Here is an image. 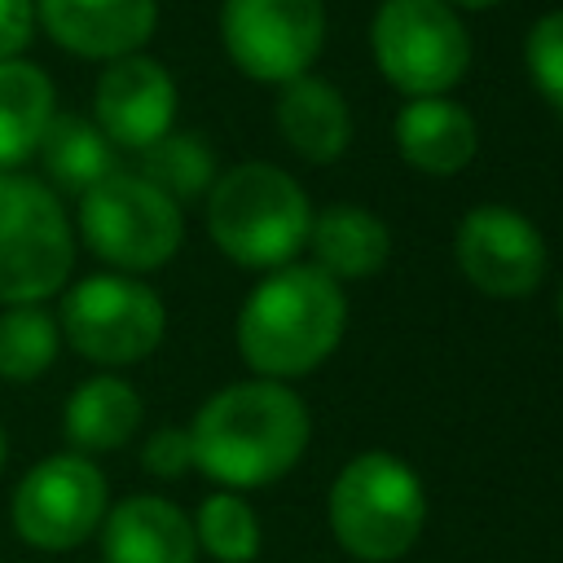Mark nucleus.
Returning a JSON list of instances; mask_svg holds the SVG:
<instances>
[{
    "label": "nucleus",
    "instance_id": "1",
    "mask_svg": "<svg viewBox=\"0 0 563 563\" xmlns=\"http://www.w3.org/2000/svg\"><path fill=\"white\" fill-rule=\"evenodd\" d=\"M194 466L229 488H255L286 475L308 444V409L277 378L216 391L194 427Z\"/></svg>",
    "mask_w": 563,
    "mask_h": 563
},
{
    "label": "nucleus",
    "instance_id": "2",
    "mask_svg": "<svg viewBox=\"0 0 563 563\" xmlns=\"http://www.w3.org/2000/svg\"><path fill=\"white\" fill-rule=\"evenodd\" d=\"M347 303L330 273L317 264L273 268L238 312V347L246 365L268 378L317 369L343 339Z\"/></svg>",
    "mask_w": 563,
    "mask_h": 563
},
{
    "label": "nucleus",
    "instance_id": "3",
    "mask_svg": "<svg viewBox=\"0 0 563 563\" xmlns=\"http://www.w3.org/2000/svg\"><path fill=\"white\" fill-rule=\"evenodd\" d=\"M308 194L273 163H238L211 185L207 233L246 268H282L308 246Z\"/></svg>",
    "mask_w": 563,
    "mask_h": 563
},
{
    "label": "nucleus",
    "instance_id": "4",
    "mask_svg": "<svg viewBox=\"0 0 563 563\" xmlns=\"http://www.w3.org/2000/svg\"><path fill=\"white\" fill-rule=\"evenodd\" d=\"M427 519V493L413 466L396 453L369 449L352 457L330 488V528L339 545L361 563L400 559Z\"/></svg>",
    "mask_w": 563,
    "mask_h": 563
},
{
    "label": "nucleus",
    "instance_id": "5",
    "mask_svg": "<svg viewBox=\"0 0 563 563\" xmlns=\"http://www.w3.org/2000/svg\"><path fill=\"white\" fill-rule=\"evenodd\" d=\"M369 48L405 97H444L471 66V35L449 0H383Z\"/></svg>",
    "mask_w": 563,
    "mask_h": 563
},
{
    "label": "nucleus",
    "instance_id": "6",
    "mask_svg": "<svg viewBox=\"0 0 563 563\" xmlns=\"http://www.w3.org/2000/svg\"><path fill=\"white\" fill-rule=\"evenodd\" d=\"M75 238L62 202L31 176L0 172V303H40L66 286Z\"/></svg>",
    "mask_w": 563,
    "mask_h": 563
},
{
    "label": "nucleus",
    "instance_id": "7",
    "mask_svg": "<svg viewBox=\"0 0 563 563\" xmlns=\"http://www.w3.org/2000/svg\"><path fill=\"white\" fill-rule=\"evenodd\" d=\"M79 233L106 264L150 273L176 255L185 220L180 207L136 172H110L79 194Z\"/></svg>",
    "mask_w": 563,
    "mask_h": 563
},
{
    "label": "nucleus",
    "instance_id": "8",
    "mask_svg": "<svg viewBox=\"0 0 563 563\" xmlns=\"http://www.w3.org/2000/svg\"><path fill=\"white\" fill-rule=\"evenodd\" d=\"M163 299L123 273H92L70 286L62 299V321L57 330L66 343L97 361V365H132L145 361L163 343Z\"/></svg>",
    "mask_w": 563,
    "mask_h": 563
},
{
    "label": "nucleus",
    "instance_id": "9",
    "mask_svg": "<svg viewBox=\"0 0 563 563\" xmlns=\"http://www.w3.org/2000/svg\"><path fill=\"white\" fill-rule=\"evenodd\" d=\"M220 40L242 75L299 79L325 44V0H224Z\"/></svg>",
    "mask_w": 563,
    "mask_h": 563
},
{
    "label": "nucleus",
    "instance_id": "10",
    "mask_svg": "<svg viewBox=\"0 0 563 563\" xmlns=\"http://www.w3.org/2000/svg\"><path fill=\"white\" fill-rule=\"evenodd\" d=\"M9 519L35 550H75L106 519V475L79 453L44 457L22 475Z\"/></svg>",
    "mask_w": 563,
    "mask_h": 563
},
{
    "label": "nucleus",
    "instance_id": "11",
    "mask_svg": "<svg viewBox=\"0 0 563 563\" xmlns=\"http://www.w3.org/2000/svg\"><path fill=\"white\" fill-rule=\"evenodd\" d=\"M453 255H457V268L466 273V282L497 299L537 290V282L545 273V242H541L537 224L528 216H519L515 207H497V202H484L462 216Z\"/></svg>",
    "mask_w": 563,
    "mask_h": 563
},
{
    "label": "nucleus",
    "instance_id": "12",
    "mask_svg": "<svg viewBox=\"0 0 563 563\" xmlns=\"http://www.w3.org/2000/svg\"><path fill=\"white\" fill-rule=\"evenodd\" d=\"M92 123L106 132L110 145L123 150H145L163 132H172L176 119V84L167 66H158L145 53L114 57L92 92Z\"/></svg>",
    "mask_w": 563,
    "mask_h": 563
},
{
    "label": "nucleus",
    "instance_id": "13",
    "mask_svg": "<svg viewBox=\"0 0 563 563\" xmlns=\"http://www.w3.org/2000/svg\"><path fill=\"white\" fill-rule=\"evenodd\" d=\"M35 22L66 53L114 62L154 35L158 0H35Z\"/></svg>",
    "mask_w": 563,
    "mask_h": 563
},
{
    "label": "nucleus",
    "instance_id": "14",
    "mask_svg": "<svg viewBox=\"0 0 563 563\" xmlns=\"http://www.w3.org/2000/svg\"><path fill=\"white\" fill-rule=\"evenodd\" d=\"M101 554L106 563H194L198 537L180 506L141 493L106 515Z\"/></svg>",
    "mask_w": 563,
    "mask_h": 563
},
{
    "label": "nucleus",
    "instance_id": "15",
    "mask_svg": "<svg viewBox=\"0 0 563 563\" xmlns=\"http://www.w3.org/2000/svg\"><path fill=\"white\" fill-rule=\"evenodd\" d=\"M396 145L409 167L427 176H453L475 158L479 132L466 106L449 97H413L396 114Z\"/></svg>",
    "mask_w": 563,
    "mask_h": 563
},
{
    "label": "nucleus",
    "instance_id": "16",
    "mask_svg": "<svg viewBox=\"0 0 563 563\" xmlns=\"http://www.w3.org/2000/svg\"><path fill=\"white\" fill-rule=\"evenodd\" d=\"M277 132L308 163H334L352 141V114L334 84L299 75L282 84L277 97Z\"/></svg>",
    "mask_w": 563,
    "mask_h": 563
},
{
    "label": "nucleus",
    "instance_id": "17",
    "mask_svg": "<svg viewBox=\"0 0 563 563\" xmlns=\"http://www.w3.org/2000/svg\"><path fill=\"white\" fill-rule=\"evenodd\" d=\"M308 246H312L321 273H330L334 282H352V277H374L387 264L391 233L374 211L339 202L312 220Z\"/></svg>",
    "mask_w": 563,
    "mask_h": 563
},
{
    "label": "nucleus",
    "instance_id": "18",
    "mask_svg": "<svg viewBox=\"0 0 563 563\" xmlns=\"http://www.w3.org/2000/svg\"><path fill=\"white\" fill-rule=\"evenodd\" d=\"M136 427H141V396L114 374L79 383L66 400V440L84 453L119 449L123 440H132Z\"/></svg>",
    "mask_w": 563,
    "mask_h": 563
},
{
    "label": "nucleus",
    "instance_id": "19",
    "mask_svg": "<svg viewBox=\"0 0 563 563\" xmlns=\"http://www.w3.org/2000/svg\"><path fill=\"white\" fill-rule=\"evenodd\" d=\"M53 114L57 110L48 75L22 57L0 62V172L35 154Z\"/></svg>",
    "mask_w": 563,
    "mask_h": 563
},
{
    "label": "nucleus",
    "instance_id": "20",
    "mask_svg": "<svg viewBox=\"0 0 563 563\" xmlns=\"http://www.w3.org/2000/svg\"><path fill=\"white\" fill-rule=\"evenodd\" d=\"M35 154H40L48 180L70 194H84L114 172V145L106 141V132L97 123H88L79 114H53Z\"/></svg>",
    "mask_w": 563,
    "mask_h": 563
},
{
    "label": "nucleus",
    "instance_id": "21",
    "mask_svg": "<svg viewBox=\"0 0 563 563\" xmlns=\"http://www.w3.org/2000/svg\"><path fill=\"white\" fill-rule=\"evenodd\" d=\"M62 330L40 303H9L0 312V378L31 383L57 356Z\"/></svg>",
    "mask_w": 563,
    "mask_h": 563
},
{
    "label": "nucleus",
    "instance_id": "22",
    "mask_svg": "<svg viewBox=\"0 0 563 563\" xmlns=\"http://www.w3.org/2000/svg\"><path fill=\"white\" fill-rule=\"evenodd\" d=\"M141 180L163 189L172 202L198 198L216 176V154L202 145V136L189 132H163L154 145L141 150Z\"/></svg>",
    "mask_w": 563,
    "mask_h": 563
},
{
    "label": "nucleus",
    "instance_id": "23",
    "mask_svg": "<svg viewBox=\"0 0 563 563\" xmlns=\"http://www.w3.org/2000/svg\"><path fill=\"white\" fill-rule=\"evenodd\" d=\"M194 537L220 563H251L260 554V519L238 493H211L198 506Z\"/></svg>",
    "mask_w": 563,
    "mask_h": 563
},
{
    "label": "nucleus",
    "instance_id": "24",
    "mask_svg": "<svg viewBox=\"0 0 563 563\" xmlns=\"http://www.w3.org/2000/svg\"><path fill=\"white\" fill-rule=\"evenodd\" d=\"M523 57H528V70L541 88V97L563 110V9L554 13H541L528 31V44H523Z\"/></svg>",
    "mask_w": 563,
    "mask_h": 563
},
{
    "label": "nucleus",
    "instance_id": "25",
    "mask_svg": "<svg viewBox=\"0 0 563 563\" xmlns=\"http://www.w3.org/2000/svg\"><path fill=\"white\" fill-rule=\"evenodd\" d=\"M141 466H145L150 475H158V479H176V475H185V471L194 466V440H189V431H180V427H163V431H154V435L145 440Z\"/></svg>",
    "mask_w": 563,
    "mask_h": 563
},
{
    "label": "nucleus",
    "instance_id": "26",
    "mask_svg": "<svg viewBox=\"0 0 563 563\" xmlns=\"http://www.w3.org/2000/svg\"><path fill=\"white\" fill-rule=\"evenodd\" d=\"M35 31V0H0V62L18 57Z\"/></svg>",
    "mask_w": 563,
    "mask_h": 563
},
{
    "label": "nucleus",
    "instance_id": "27",
    "mask_svg": "<svg viewBox=\"0 0 563 563\" xmlns=\"http://www.w3.org/2000/svg\"><path fill=\"white\" fill-rule=\"evenodd\" d=\"M449 4H462V9H488V4H497V0H449Z\"/></svg>",
    "mask_w": 563,
    "mask_h": 563
},
{
    "label": "nucleus",
    "instance_id": "28",
    "mask_svg": "<svg viewBox=\"0 0 563 563\" xmlns=\"http://www.w3.org/2000/svg\"><path fill=\"white\" fill-rule=\"evenodd\" d=\"M0 466H4V431H0Z\"/></svg>",
    "mask_w": 563,
    "mask_h": 563
},
{
    "label": "nucleus",
    "instance_id": "29",
    "mask_svg": "<svg viewBox=\"0 0 563 563\" xmlns=\"http://www.w3.org/2000/svg\"><path fill=\"white\" fill-rule=\"evenodd\" d=\"M559 321H563V290H559Z\"/></svg>",
    "mask_w": 563,
    "mask_h": 563
}]
</instances>
